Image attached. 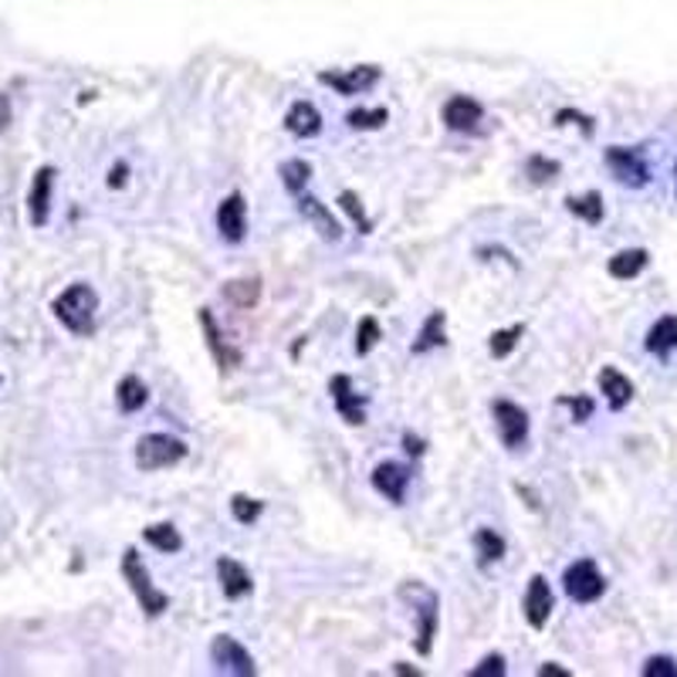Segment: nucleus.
<instances>
[{
  "label": "nucleus",
  "instance_id": "obj_27",
  "mask_svg": "<svg viewBox=\"0 0 677 677\" xmlns=\"http://www.w3.org/2000/svg\"><path fill=\"white\" fill-rule=\"evenodd\" d=\"M475 545H478V559H481V566H488V562H498L504 555V539L491 529H478L475 535Z\"/></svg>",
  "mask_w": 677,
  "mask_h": 677
},
{
  "label": "nucleus",
  "instance_id": "obj_23",
  "mask_svg": "<svg viewBox=\"0 0 677 677\" xmlns=\"http://www.w3.org/2000/svg\"><path fill=\"white\" fill-rule=\"evenodd\" d=\"M444 322H447L444 312H430V315H427V322H424V329H420V335H417V343L410 346L414 356H424V353H430V350H437V346L444 343Z\"/></svg>",
  "mask_w": 677,
  "mask_h": 677
},
{
  "label": "nucleus",
  "instance_id": "obj_35",
  "mask_svg": "<svg viewBox=\"0 0 677 677\" xmlns=\"http://www.w3.org/2000/svg\"><path fill=\"white\" fill-rule=\"evenodd\" d=\"M562 404H566V407L573 410V417H576L580 424H586V420L593 417V410H596L590 397H562Z\"/></svg>",
  "mask_w": 677,
  "mask_h": 677
},
{
  "label": "nucleus",
  "instance_id": "obj_16",
  "mask_svg": "<svg viewBox=\"0 0 677 677\" xmlns=\"http://www.w3.org/2000/svg\"><path fill=\"white\" fill-rule=\"evenodd\" d=\"M285 129L299 139H315L322 133V116L312 102H295L289 112H285Z\"/></svg>",
  "mask_w": 677,
  "mask_h": 677
},
{
  "label": "nucleus",
  "instance_id": "obj_38",
  "mask_svg": "<svg viewBox=\"0 0 677 677\" xmlns=\"http://www.w3.org/2000/svg\"><path fill=\"white\" fill-rule=\"evenodd\" d=\"M11 123V102H8V95H0V129H4Z\"/></svg>",
  "mask_w": 677,
  "mask_h": 677
},
{
  "label": "nucleus",
  "instance_id": "obj_5",
  "mask_svg": "<svg viewBox=\"0 0 677 677\" xmlns=\"http://www.w3.org/2000/svg\"><path fill=\"white\" fill-rule=\"evenodd\" d=\"M562 590H566V596L573 603H596L606 590L596 562L593 559H580L573 562V566H566V573H562Z\"/></svg>",
  "mask_w": 677,
  "mask_h": 677
},
{
  "label": "nucleus",
  "instance_id": "obj_21",
  "mask_svg": "<svg viewBox=\"0 0 677 677\" xmlns=\"http://www.w3.org/2000/svg\"><path fill=\"white\" fill-rule=\"evenodd\" d=\"M417 616H420V631H417V650L427 657L430 654V640H434V631H437V596L424 590V603L417 606Z\"/></svg>",
  "mask_w": 677,
  "mask_h": 677
},
{
  "label": "nucleus",
  "instance_id": "obj_15",
  "mask_svg": "<svg viewBox=\"0 0 677 677\" xmlns=\"http://www.w3.org/2000/svg\"><path fill=\"white\" fill-rule=\"evenodd\" d=\"M299 213L312 223V228H315L325 241H338V238H343V228H338V220L332 217V210H329L325 204H319L315 197L299 194Z\"/></svg>",
  "mask_w": 677,
  "mask_h": 677
},
{
  "label": "nucleus",
  "instance_id": "obj_1",
  "mask_svg": "<svg viewBox=\"0 0 677 677\" xmlns=\"http://www.w3.org/2000/svg\"><path fill=\"white\" fill-rule=\"evenodd\" d=\"M54 319H59L69 332L88 335L95 329V312H98V295L88 285H72L59 299H54Z\"/></svg>",
  "mask_w": 677,
  "mask_h": 677
},
{
  "label": "nucleus",
  "instance_id": "obj_17",
  "mask_svg": "<svg viewBox=\"0 0 677 677\" xmlns=\"http://www.w3.org/2000/svg\"><path fill=\"white\" fill-rule=\"evenodd\" d=\"M600 389H603V397H606V404L613 410H624L634 400V383L619 369H613V366L600 369Z\"/></svg>",
  "mask_w": 677,
  "mask_h": 677
},
{
  "label": "nucleus",
  "instance_id": "obj_19",
  "mask_svg": "<svg viewBox=\"0 0 677 677\" xmlns=\"http://www.w3.org/2000/svg\"><path fill=\"white\" fill-rule=\"evenodd\" d=\"M647 353L654 356H670L677 350V315H664L647 329Z\"/></svg>",
  "mask_w": 677,
  "mask_h": 677
},
{
  "label": "nucleus",
  "instance_id": "obj_26",
  "mask_svg": "<svg viewBox=\"0 0 677 677\" xmlns=\"http://www.w3.org/2000/svg\"><path fill=\"white\" fill-rule=\"evenodd\" d=\"M200 322H204V329H207V343H210V350H213V356H217V363L220 366H228V363H238V356L223 346V338H220V332H217V325H213V315H210V309H200Z\"/></svg>",
  "mask_w": 677,
  "mask_h": 677
},
{
  "label": "nucleus",
  "instance_id": "obj_41",
  "mask_svg": "<svg viewBox=\"0 0 677 677\" xmlns=\"http://www.w3.org/2000/svg\"><path fill=\"white\" fill-rule=\"evenodd\" d=\"M539 674H542V677H570V670H562V667H555V664L539 667Z\"/></svg>",
  "mask_w": 677,
  "mask_h": 677
},
{
  "label": "nucleus",
  "instance_id": "obj_14",
  "mask_svg": "<svg viewBox=\"0 0 677 677\" xmlns=\"http://www.w3.org/2000/svg\"><path fill=\"white\" fill-rule=\"evenodd\" d=\"M217 580H220V590H223V596H228V600H244L251 593V586H254L248 570L241 566L238 559H231V555H220L217 559Z\"/></svg>",
  "mask_w": 677,
  "mask_h": 677
},
{
  "label": "nucleus",
  "instance_id": "obj_8",
  "mask_svg": "<svg viewBox=\"0 0 677 677\" xmlns=\"http://www.w3.org/2000/svg\"><path fill=\"white\" fill-rule=\"evenodd\" d=\"M217 231L228 244H241L244 241V231H248V204L241 194H231L223 197L220 207H217Z\"/></svg>",
  "mask_w": 677,
  "mask_h": 677
},
{
  "label": "nucleus",
  "instance_id": "obj_42",
  "mask_svg": "<svg viewBox=\"0 0 677 677\" xmlns=\"http://www.w3.org/2000/svg\"><path fill=\"white\" fill-rule=\"evenodd\" d=\"M674 194H677V163H674Z\"/></svg>",
  "mask_w": 677,
  "mask_h": 677
},
{
  "label": "nucleus",
  "instance_id": "obj_6",
  "mask_svg": "<svg viewBox=\"0 0 677 677\" xmlns=\"http://www.w3.org/2000/svg\"><path fill=\"white\" fill-rule=\"evenodd\" d=\"M491 414H494V427H498V437L508 450H519L525 440H529V414L512 404V400H494L491 404Z\"/></svg>",
  "mask_w": 677,
  "mask_h": 677
},
{
  "label": "nucleus",
  "instance_id": "obj_20",
  "mask_svg": "<svg viewBox=\"0 0 677 677\" xmlns=\"http://www.w3.org/2000/svg\"><path fill=\"white\" fill-rule=\"evenodd\" d=\"M647 251L644 248H631V251H619V254H613L610 258V274L613 278H619V281H631V278H637L644 268H647Z\"/></svg>",
  "mask_w": 677,
  "mask_h": 677
},
{
  "label": "nucleus",
  "instance_id": "obj_25",
  "mask_svg": "<svg viewBox=\"0 0 677 677\" xmlns=\"http://www.w3.org/2000/svg\"><path fill=\"white\" fill-rule=\"evenodd\" d=\"M143 539L153 545V549H159V552H180L184 549V539H180V532L169 525V522H163V525H149L146 532H143Z\"/></svg>",
  "mask_w": 677,
  "mask_h": 677
},
{
  "label": "nucleus",
  "instance_id": "obj_18",
  "mask_svg": "<svg viewBox=\"0 0 677 677\" xmlns=\"http://www.w3.org/2000/svg\"><path fill=\"white\" fill-rule=\"evenodd\" d=\"M51 184H54V169H51V166H41L38 177H34V184H31V197H28V204H31V220L38 223V228H44V223H48Z\"/></svg>",
  "mask_w": 677,
  "mask_h": 677
},
{
  "label": "nucleus",
  "instance_id": "obj_32",
  "mask_svg": "<svg viewBox=\"0 0 677 677\" xmlns=\"http://www.w3.org/2000/svg\"><path fill=\"white\" fill-rule=\"evenodd\" d=\"M231 512H235V519H238L241 525H251V522H258V515H261V501H258V498H248V494H235V498H231Z\"/></svg>",
  "mask_w": 677,
  "mask_h": 677
},
{
  "label": "nucleus",
  "instance_id": "obj_34",
  "mask_svg": "<svg viewBox=\"0 0 677 677\" xmlns=\"http://www.w3.org/2000/svg\"><path fill=\"white\" fill-rule=\"evenodd\" d=\"M525 169H529V177H532L535 184H545V180H552V177L559 174V163H555V159H545V156H532Z\"/></svg>",
  "mask_w": 677,
  "mask_h": 677
},
{
  "label": "nucleus",
  "instance_id": "obj_29",
  "mask_svg": "<svg viewBox=\"0 0 677 677\" xmlns=\"http://www.w3.org/2000/svg\"><path fill=\"white\" fill-rule=\"evenodd\" d=\"M350 129H379L389 123V112L386 108H356L346 116Z\"/></svg>",
  "mask_w": 677,
  "mask_h": 677
},
{
  "label": "nucleus",
  "instance_id": "obj_33",
  "mask_svg": "<svg viewBox=\"0 0 677 677\" xmlns=\"http://www.w3.org/2000/svg\"><path fill=\"white\" fill-rule=\"evenodd\" d=\"M376 343H379V322H376L373 315H366V319L360 322V329H356V353L366 356Z\"/></svg>",
  "mask_w": 677,
  "mask_h": 677
},
{
  "label": "nucleus",
  "instance_id": "obj_37",
  "mask_svg": "<svg viewBox=\"0 0 677 677\" xmlns=\"http://www.w3.org/2000/svg\"><path fill=\"white\" fill-rule=\"evenodd\" d=\"M644 674H647V677H674L677 667H674L670 657H650V660L644 664Z\"/></svg>",
  "mask_w": 677,
  "mask_h": 677
},
{
  "label": "nucleus",
  "instance_id": "obj_9",
  "mask_svg": "<svg viewBox=\"0 0 677 677\" xmlns=\"http://www.w3.org/2000/svg\"><path fill=\"white\" fill-rule=\"evenodd\" d=\"M373 488L393 501V504H404L407 501V488H410V468L397 465V461H383L373 468Z\"/></svg>",
  "mask_w": 677,
  "mask_h": 677
},
{
  "label": "nucleus",
  "instance_id": "obj_31",
  "mask_svg": "<svg viewBox=\"0 0 677 677\" xmlns=\"http://www.w3.org/2000/svg\"><path fill=\"white\" fill-rule=\"evenodd\" d=\"M338 207H343V210L356 220V228H360L363 235L373 231V220L366 217V210H363V204H360V197H356L353 190H343V194H338Z\"/></svg>",
  "mask_w": 677,
  "mask_h": 677
},
{
  "label": "nucleus",
  "instance_id": "obj_10",
  "mask_svg": "<svg viewBox=\"0 0 677 677\" xmlns=\"http://www.w3.org/2000/svg\"><path fill=\"white\" fill-rule=\"evenodd\" d=\"M319 82L332 85L338 95H360V92H369L379 82V69L376 65H360V69H350V72H322Z\"/></svg>",
  "mask_w": 677,
  "mask_h": 677
},
{
  "label": "nucleus",
  "instance_id": "obj_13",
  "mask_svg": "<svg viewBox=\"0 0 677 677\" xmlns=\"http://www.w3.org/2000/svg\"><path fill=\"white\" fill-rule=\"evenodd\" d=\"M329 393H332V400H335V410L343 414L346 424H363V420H366L363 400H360V393L353 389V379H350V376H332Z\"/></svg>",
  "mask_w": 677,
  "mask_h": 677
},
{
  "label": "nucleus",
  "instance_id": "obj_24",
  "mask_svg": "<svg viewBox=\"0 0 677 677\" xmlns=\"http://www.w3.org/2000/svg\"><path fill=\"white\" fill-rule=\"evenodd\" d=\"M309 177H312V166L305 159H285L281 163V184H285L289 194H305L309 187Z\"/></svg>",
  "mask_w": 677,
  "mask_h": 677
},
{
  "label": "nucleus",
  "instance_id": "obj_22",
  "mask_svg": "<svg viewBox=\"0 0 677 677\" xmlns=\"http://www.w3.org/2000/svg\"><path fill=\"white\" fill-rule=\"evenodd\" d=\"M116 400H119V410H123V414H136V410L146 407L149 389H146V383H143L139 376H126V379L119 383V389H116Z\"/></svg>",
  "mask_w": 677,
  "mask_h": 677
},
{
  "label": "nucleus",
  "instance_id": "obj_2",
  "mask_svg": "<svg viewBox=\"0 0 677 677\" xmlns=\"http://www.w3.org/2000/svg\"><path fill=\"white\" fill-rule=\"evenodd\" d=\"M187 458V444L169 434H146L136 444V468L139 471H163Z\"/></svg>",
  "mask_w": 677,
  "mask_h": 677
},
{
  "label": "nucleus",
  "instance_id": "obj_7",
  "mask_svg": "<svg viewBox=\"0 0 677 677\" xmlns=\"http://www.w3.org/2000/svg\"><path fill=\"white\" fill-rule=\"evenodd\" d=\"M210 660H213V667L217 670H223V674H238V677H254L258 674V667H254V657L235 640V637H217L213 644H210Z\"/></svg>",
  "mask_w": 677,
  "mask_h": 677
},
{
  "label": "nucleus",
  "instance_id": "obj_11",
  "mask_svg": "<svg viewBox=\"0 0 677 677\" xmlns=\"http://www.w3.org/2000/svg\"><path fill=\"white\" fill-rule=\"evenodd\" d=\"M481 119H485V108L468 95H455V98H447V105H444V123H447V129H455V133H478Z\"/></svg>",
  "mask_w": 677,
  "mask_h": 677
},
{
  "label": "nucleus",
  "instance_id": "obj_3",
  "mask_svg": "<svg viewBox=\"0 0 677 677\" xmlns=\"http://www.w3.org/2000/svg\"><path fill=\"white\" fill-rule=\"evenodd\" d=\"M123 576H126V583L133 586V593H136L139 606L146 610V616H159V613L169 606V596L153 586L149 570L143 566V559H139L136 549H126V555H123Z\"/></svg>",
  "mask_w": 677,
  "mask_h": 677
},
{
  "label": "nucleus",
  "instance_id": "obj_12",
  "mask_svg": "<svg viewBox=\"0 0 677 677\" xmlns=\"http://www.w3.org/2000/svg\"><path fill=\"white\" fill-rule=\"evenodd\" d=\"M525 619L542 631L549 624V613H552V590H549V580L545 576H532L529 580V590H525Z\"/></svg>",
  "mask_w": 677,
  "mask_h": 677
},
{
  "label": "nucleus",
  "instance_id": "obj_30",
  "mask_svg": "<svg viewBox=\"0 0 677 677\" xmlns=\"http://www.w3.org/2000/svg\"><path fill=\"white\" fill-rule=\"evenodd\" d=\"M522 332H525V325H512V329H501V332H494L491 335V356L494 360H504L508 353H512L515 350V343H519V338H522Z\"/></svg>",
  "mask_w": 677,
  "mask_h": 677
},
{
  "label": "nucleus",
  "instance_id": "obj_28",
  "mask_svg": "<svg viewBox=\"0 0 677 677\" xmlns=\"http://www.w3.org/2000/svg\"><path fill=\"white\" fill-rule=\"evenodd\" d=\"M566 210L576 213V217H583L586 223H600V220H603V200H600V194L570 197V200H566Z\"/></svg>",
  "mask_w": 677,
  "mask_h": 677
},
{
  "label": "nucleus",
  "instance_id": "obj_40",
  "mask_svg": "<svg viewBox=\"0 0 677 677\" xmlns=\"http://www.w3.org/2000/svg\"><path fill=\"white\" fill-rule=\"evenodd\" d=\"M404 444H407V455H424V444H420L414 434H407V437H404Z\"/></svg>",
  "mask_w": 677,
  "mask_h": 677
},
{
  "label": "nucleus",
  "instance_id": "obj_39",
  "mask_svg": "<svg viewBox=\"0 0 677 677\" xmlns=\"http://www.w3.org/2000/svg\"><path fill=\"white\" fill-rule=\"evenodd\" d=\"M123 184H126V166L112 169V174H108V187H123Z\"/></svg>",
  "mask_w": 677,
  "mask_h": 677
},
{
  "label": "nucleus",
  "instance_id": "obj_4",
  "mask_svg": "<svg viewBox=\"0 0 677 677\" xmlns=\"http://www.w3.org/2000/svg\"><path fill=\"white\" fill-rule=\"evenodd\" d=\"M606 166L610 174L619 187H631V190H640L650 184V166L647 159L637 153V149H627V146H610L606 149Z\"/></svg>",
  "mask_w": 677,
  "mask_h": 677
},
{
  "label": "nucleus",
  "instance_id": "obj_36",
  "mask_svg": "<svg viewBox=\"0 0 677 677\" xmlns=\"http://www.w3.org/2000/svg\"><path fill=\"white\" fill-rule=\"evenodd\" d=\"M501 677L504 674V657L501 654H491V657H485L475 670H471V677Z\"/></svg>",
  "mask_w": 677,
  "mask_h": 677
}]
</instances>
